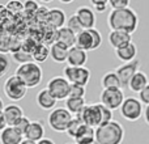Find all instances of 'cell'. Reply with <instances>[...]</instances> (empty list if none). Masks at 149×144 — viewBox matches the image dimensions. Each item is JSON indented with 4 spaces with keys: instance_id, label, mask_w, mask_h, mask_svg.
<instances>
[{
    "instance_id": "obj_50",
    "label": "cell",
    "mask_w": 149,
    "mask_h": 144,
    "mask_svg": "<svg viewBox=\"0 0 149 144\" xmlns=\"http://www.w3.org/2000/svg\"><path fill=\"white\" fill-rule=\"evenodd\" d=\"M4 108H5V106H4V101H3L1 98H0V111L4 110Z\"/></svg>"
},
{
    "instance_id": "obj_41",
    "label": "cell",
    "mask_w": 149,
    "mask_h": 144,
    "mask_svg": "<svg viewBox=\"0 0 149 144\" xmlns=\"http://www.w3.org/2000/svg\"><path fill=\"white\" fill-rule=\"evenodd\" d=\"M139 100L141 101L144 105H149V84L141 92H139Z\"/></svg>"
},
{
    "instance_id": "obj_6",
    "label": "cell",
    "mask_w": 149,
    "mask_h": 144,
    "mask_svg": "<svg viewBox=\"0 0 149 144\" xmlns=\"http://www.w3.org/2000/svg\"><path fill=\"white\" fill-rule=\"evenodd\" d=\"M119 111L126 121L136 122L144 115V103L136 97H127L122 103Z\"/></svg>"
},
{
    "instance_id": "obj_31",
    "label": "cell",
    "mask_w": 149,
    "mask_h": 144,
    "mask_svg": "<svg viewBox=\"0 0 149 144\" xmlns=\"http://www.w3.org/2000/svg\"><path fill=\"white\" fill-rule=\"evenodd\" d=\"M5 5H7V9L9 12V15L12 16L20 15L21 12H24V3H21L20 0H10Z\"/></svg>"
},
{
    "instance_id": "obj_20",
    "label": "cell",
    "mask_w": 149,
    "mask_h": 144,
    "mask_svg": "<svg viewBox=\"0 0 149 144\" xmlns=\"http://www.w3.org/2000/svg\"><path fill=\"white\" fill-rule=\"evenodd\" d=\"M74 143L76 144H92L95 142V129L88 124H82L80 131L77 132L76 138H74Z\"/></svg>"
},
{
    "instance_id": "obj_13",
    "label": "cell",
    "mask_w": 149,
    "mask_h": 144,
    "mask_svg": "<svg viewBox=\"0 0 149 144\" xmlns=\"http://www.w3.org/2000/svg\"><path fill=\"white\" fill-rule=\"evenodd\" d=\"M107 41H109V45L114 50H118L120 47L128 45L130 42H132V34L127 33V31H122V30H111L107 36Z\"/></svg>"
},
{
    "instance_id": "obj_12",
    "label": "cell",
    "mask_w": 149,
    "mask_h": 144,
    "mask_svg": "<svg viewBox=\"0 0 149 144\" xmlns=\"http://www.w3.org/2000/svg\"><path fill=\"white\" fill-rule=\"evenodd\" d=\"M74 15L79 17L80 22H81L82 28L84 29H93L95 26V22H97V18H95V12L93 8L90 7H79L76 9V13Z\"/></svg>"
},
{
    "instance_id": "obj_7",
    "label": "cell",
    "mask_w": 149,
    "mask_h": 144,
    "mask_svg": "<svg viewBox=\"0 0 149 144\" xmlns=\"http://www.w3.org/2000/svg\"><path fill=\"white\" fill-rule=\"evenodd\" d=\"M46 88L58 101H62V100L65 101L68 98V96H70L71 82L64 76H54L49 80Z\"/></svg>"
},
{
    "instance_id": "obj_23",
    "label": "cell",
    "mask_w": 149,
    "mask_h": 144,
    "mask_svg": "<svg viewBox=\"0 0 149 144\" xmlns=\"http://www.w3.org/2000/svg\"><path fill=\"white\" fill-rule=\"evenodd\" d=\"M148 84H149V80H148L147 73L143 71H137L136 73L132 76L131 81H130V84H128V88L131 92L139 93V92H141Z\"/></svg>"
},
{
    "instance_id": "obj_3",
    "label": "cell",
    "mask_w": 149,
    "mask_h": 144,
    "mask_svg": "<svg viewBox=\"0 0 149 144\" xmlns=\"http://www.w3.org/2000/svg\"><path fill=\"white\" fill-rule=\"evenodd\" d=\"M15 73L25 82L29 89L38 87L41 84L42 79H43V71H42L41 66L34 60L25 63V64H20L16 68Z\"/></svg>"
},
{
    "instance_id": "obj_45",
    "label": "cell",
    "mask_w": 149,
    "mask_h": 144,
    "mask_svg": "<svg viewBox=\"0 0 149 144\" xmlns=\"http://www.w3.org/2000/svg\"><path fill=\"white\" fill-rule=\"evenodd\" d=\"M144 121H145V123L149 126V105H145V108H144Z\"/></svg>"
},
{
    "instance_id": "obj_46",
    "label": "cell",
    "mask_w": 149,
    "mask_h": 144,
    "mask_svg": "<svg viewBox=\"0 0 149 144\" xmlns=\"http://www.w3.org/2000/svg\"><path fill=\"white\" fill-rule=\"evenodd\" d=\"M107 7H109V5H97V7H92V8L95 10V12L102 13V12H105V10L107 9Z\"/></svg>"
},
{
    "instance_id": "obj_11",
    "label": "cell",
    "mask_w": 149,
    "mask_h": 144,
    "mask_svg": "<svg viewBox=\"0 0 149 144\" xmlns=\"http://www.w3.org/2000/svg\"><path fill=\"white\" fill-rule=\"evenodd\" d=\"M140 60L139 59H135L132 60V62H128V63H123V64H120L119 67L115 68V72L116 75H118L119 80H120L122 82V88H126L128 87L130 81H131L132 76H134L135 73H136L137 71H140Z\"/></svg>"
},
{
    "instance_id": "obj_36",
    "label": "cell",
    "mask_w": 149,
    "mask_h": 144,
    "mask_svg": "<svg viewBox=\"0 0 149 144\" xmlns=\"http://www.w3.org/2000/svg\"><path fill=\"white\" fill-rule=\"evenodd\" d=\"M85 87L82 85H79V84H71V88H70V96L68 97H85Z\"/></svg>"
},
{
    "instance_id": "obj_43",
    "label": "cell",
    "mask_w": 149,
    "mask_h": 144,
    "mask_svg": "<svg viewBox=\"0 0 149 144\" xmlns=\"http://www.w3.org/2000/svg\"><path fill=\"white\" fill-rule=\"evenodd\" d=\"M92 7H97V5H109V0H89Z\"/></svg>"
},
{
    "instance_id": "obj_26",
    "label": "cell",
    "mask_w": 149,
    "mask_h": 144,
    "mask_svg": "<svg viewBox=\"0 0 149 144\" xmlns=\"http://www.w3.org/2000/svg\"><path fill=\"white\" fill-rule=\"evenodd\" d=\"M101 87L102 89H109V88H122V82L119 80L118 75L115 71H107L101 79Z\"/></svg>"
},
{
    "instance_id": "obj_32",
    "label": "cell",
    "mask_w": 149,
    "mask_h": 144,
    "mask_svg": "<svg viewBox=\"0 0 149 144\" xmlns=\"http://www.w3.org/2000/svg\"><path fill=\"white\" fill-rule=\"evenodd\" d=\"M65 26H67V28H70L71 30H73L76 34H79L81 30H84V28H82L81 22H80L79 17H77L76 15H72V16H70V17L67 18Z\"/></svg>"
},
{
    "instance_id": "obj_29",
    "label": "cell",
    "mask_w": 149,
    "mask_h": 144,
    "mask_svg": "<svg viewBox=\"0 0 149 144\" xmlns=\"http://www.w3.org/2000/svg\"><path fill=\"white\" fill-rule=\"evenodd\" d=\"M12 58L18 66L25 64V63H29V62H33V54L29 51H25L24 49H20L18 51L12 52Z\"/></svg>"
},
{
    "instance_id": "obj_39",
    "label": "cell",
    "mask_w": 149,
    "mask_h": 144,
    "mask_svg": "<svg viewBox=\"0 0 149 144\" xmlns=\"http://www.w3.org/2000/svg\"><path fill=\"white\" fill-rule=\"evenodd\" d=\"M109 7L111 9H123L130 7V0H109Z\"/></svg>"
},
{
    "instance_id": "obj_27",
    "label": "cell",
    "mask_w": 149,
    "mask_h": 144,
    "mask_svg": "<svg viewBox=\"0 0 149 144\" xmlns=\"http://www.w3.org/2000/svg\"><path fill=\"white\" fill-rule=\"evenodd\" d=\"M86 106V101H85V97H68L65 100V108L73 114H79L82 109Z\"/></svg>"
},
{
    "instance_id": "obj_22",
    "label": "cell",
    "mask_w": 149,
    "mask_h": 144,
    "mask_svg": "<svg viewBox=\"0 0 149 144\" xmlns=\"http://www.w3.org/2000/svg\"><path fill=\"white\" fill-rule=\"evenodd\" d=\"M45 134H46V130H45V126L42 122L39 121H31L30 126H29L28 131L24 136L26 139H30L34 140V142H39L41 139L45 138Z\"/></svg>"
},
{
    "instance_id": "obj_8",
    "label": "cell",
    "mask_w": 149,
    "mask_h": 144,
    "mask_svg": "<svg viewBox=\"0 0 149 144\" xmlns=\"http://www.w3.org/2000/svg\"><path fill=\"white\" fill-rule=\"evenodd\" d=\"M101 103L110 108L111 110L120 109L123 101L126 100L124 92L122 88H109V89H102L101 92Z\"/></svg>"
},
{
    "instance_id": "obj_4",
    "label": "cell",
    "mask_w": 149,
    "mask_h": 144,
    "mask_svg": "<svg viewBox=\"0 0 149 144\" xmlns=\"http://www.w3.org/2000/svg\"><path fill=\"white\" fill-rule=\"evenodd\" d=\"M73 114L67 108H55L50 111L47 117V123L50 129L55 132H67L71 121L73 119Z\"/></svg>"
},
{
    "instance_id": "obj_28",
    "label": "cell",
    "mask_w": 149,
    "mask_h": 144,
    "mask_svg": "<svg viewBox=\"0 0 149 144\" xmlns=\"http://www.w3.org/2000/svg\"><path fill=\"white\" fill-rule=\"evenodd\" d=\"M33 54V60L37 63H45L50 57V47L45 43H38L34 49Z\"/></svg>"
},
{
    "instance_id": "obj_52",
    "label": "cell",
    "mask_w": 149,
    "mask_h": 144,
    "mask_svg": "<svg viewBox=\"0 0 149 144\" xmlns=\"http://www.w3.org/2000/svg\"><path fill=\"white\" fill-rule=\"evenodd\" d=\"M65 144H76V143H65Z\"/></svg>"
},
{
    "instance_id": "obj_19",
    "label": "cell",
    "mask_w": 149,
    "mask_h": 144,
    "mask_svg": "<svg viewBox=\"0 0 149 144\" xmlns=\"http://www.w3.org/2000/svg\"><path fill=\"white\" fill-rule=\"evenodd\" d=\"M115 57L123 63L132 62V60H135L137 57V46L134 42H130L126 46L115 50Z\"/></svg>"
},
{
    "instance_id": "obj_33",
    "label": "cell",
    "mask_w": 149,
    "mask_h": 144,
    "mask_svg": "<svg viewBox=\"0 0 149 144\" xmlns=\"http://www.w3.org/2000/svg\"><path fill=\"white\" fill-rule=\"evenodd\" d=\"M100 105V110H101V117H102V123L101 124H103V123H109V122H111V121H114V114H113V111L114 110H111L110 108H107V106H105L103 103H98ZM100 124V126H101Z\"/></svg>"
},
{
    "instance_id": "obj_42",
    "label": "cell",
    "mask_w": 149,
    "mask_h": 144,
    "mask_svg": "<svg viewBox=\"0 0 149 144\" xmlns=\"http://www.w3.org/2000/svg\"><path fill=\"white\" fill-rule=\"evenodd\" d=\"M8 16H9V12H8V9H7V5L0 4V20H4Z\"/></svg>"
},
{
    "instance_id": "obj_48",
    "label": "cell",
    "mask_w": 149,
    "mask_h": 144,
    "mask_svg": "<svg viewBox=\"0 0 149 144\" xmlns=\"http://www.w3.org/2000/svg\"><path fill=\"white\" fill-rule=\"evenodd\" d=\"M21 144H38V143L34 142V140H30V139H26V138H24V140L21 142Z\"/></svg>"
},
{
    "instance_id": "obj_18",
    "label": "cell",
    "mask_w": 149,
    "mask_h": 144,
    "mask_svg": "<svg viewBox=\"0 0 149 144\" xmlns=\"http://www.w3.org/2000/svg\"><path fill=\"white\" fill-rule=\"evenodd\" d=\"M68 52H70V47L59 41L50 46V57L55 63H65L68 59Z\"/></svg>"
},
{
    "instance_id": "obj_47",
    "label": "cell",
    "mask_w": 149,
    "mask_h": 144,
    "mask_svg": "<svg viewBox=\"0 0 149 144\" xmlns=\"http://www.w3.org/2000/svg\"><path fill=\"white\" fill-rule=\"evenodd\" d=\"M38 144H55V142L52 139H50V138H43V139H41L39 142H37Z\"/></svg>"
},
{
    "instance_id": "obj_37",
    "label": "cell",
    "mask_w": 149,
    "mask_h": 144,
    "mask_svg": "<svg viewBox=\"0 0 149 144\" xmlns=\"http://www.w3.org/2000/svg\"><path fill=\"white\" fill-rule=\"evenodd\" d=\"M9 67H10V63H9L8 57L4 54V52H0V79L7 73L8 70H9Z\"/></svg>"
},
{
    "instance_id": "obj_9",
    "label": "cell",
    "mask_w": 149,
    "mask_h": 144,
    "mask_svg": "<svg viewBox=\"0 0 149 144\" xmlns=\"http://www.w3.org/2000/svg\"><path fill=\"white\" fill-rule=\"evenodd\" d=\"M74 117L80 118L84 124L92 126L97 129L101 123H102V117H101V110L98 103H92V105H86L79 114Z\"/></svg>"
},
{
    "instance_id": "obj_34",
    "label": "cell",
    "mask_w": 149,
    "mask_h": 144,
    "mask_svg": "<svg viewBox=\"0 0 149 144\" xmlns=\"http://www.w3.org/2000/svg\"><path fill=\"white\" fill-rule=\"evenodd\" d=\"M39 8L41 7H39L38 1H36V0H26V1L24 3V12H25L28 16L37 15Z\"/></svg>"
},
{
    "instance_id": "obj_35",
    "label": "cell",
    "mask_w": 149,
    "mask_h": 144,
    "mask_svg": "<svg viewBox=\"0 0 149 144\" xmlns=\"http://www.w3.org/2000/svg\"><path fill=\"white\" fill-rule=\"evenodd\" d=\"M30 123H31L30 119H29L28 117L24 115V117H21V118L18 119V121L16 122V123L13 124V126H15L16 129H17L22 135H25V134H26V131H28V129H29V126H30ZM24 138H25V136H24Z\"/></svg>"
},
{
    "instance_id": "obj_44",
    "label": "cell",
    "mask_w": 149,
    "mask_h": 144,
    "mask_svg": "<svg viewBox=\"0 0 149 144\" xmlns=\"http://www.w3.org/2000/svg\"><path fill=\"white\" fill-rule=\"evenodd\" d=\"M7 126H8V123H7V121H5L4 114H3V111H0V132H1Z\"/></svg>"
},
{
    "instance_id": "obj_51",
    "label": "cell",
    "mask_w": 149,
    "mask_h": 144,
    "mask_svg": "<svg viewBox=\"0 0 149 144\" xmlns=\"http://www.w3.org/2000/svg\"><path fill=\"white\" fill-rule=\"evenodd\" d=\"M39 1H42V3H51L52 0H39Z\"/></svg>"
},
{
    "instance_id": "obj_2",
    "label": "cell",
    "mask_w": 149,
    "mask_h": 144,
    "mask_svg": "<svg viewBox=\"0 0 149 144\" xmlns=\"http://www.w3.org/2000/svg\"><path fill=\"white\" fill-rule=\"evenodd\" d=\"M124 129L118 121L103 123L95 129V142L100 144H122Z\"/></svg>"
},
{
    "instance_id": "obj_40",
    "label": "cell",
    "mask_w": 149,
    "mask_h": 144,
    "mask_svg": "<svg viewBox=\"0 0 149 144\" xmlns=\"http://www.w3.org/2000/svg\"><path fill=\"white\" fill-rule=\"evenodd\" d=\"M89 30H90V33H92V36H93V41H94V50H97L98 47L102 45V34H101L95 28L89 29Z\"/></svg>"
},
{
    "instance_id": "obj_21",
    "label": "cell",
    "mask_w": 149,
    "mask_h": 144,
    "mask_svg": "<svg viewBox=\"0 0 149 144\" xmlns=\"http://www.w3.org/2000/svg\"><path fill=\"white\" fill-rule=\"evenodd\" d=\"M3 114H4V117H5V121H7L8 126H13L21 117H24V110L21 106L10 103V105H7L4 108Z\"/></svg>"
},
{
    "instance_id": "obj_17",
    "label": "cell",
    "mask_w": 149,
    "mask_h": 144,
    "mask_svg": "<svg viewBox=\"0 0 149 144\" xmlns=\"http://www.w3.org/2000/svg\"><path fill=\"white\" fill-rule=\"evenodd\" d=\"M56 98L50 93V90L47 88H43L38 92L36 97V102L42 110H52L56 105Z\"/></svg>"
},
{
    "instance_id": "obj_30",
    "label": "cell",
    "mask_w": 149,
    "mask_h": 144,
    "mask_svg": "<svg viewBox=\"0 0 149 144\" xmlns=\"http://www.w3.org/2000/svg\"><path fill=\"white\" fill-rule=\"evenodd\" d=\"M82 121L80 118H77V117H73V119L71 121V123H70V126H68V129H67V132L65 134L68 135L70 138H72V139H74L76 138V135H77V132L80 131V129L82 127Z\"/></svg>"
},
{
    "instance_id": "obj_25",
    "label": "cell",
    "mask_w": 149,
    "mask_h": 144,
    "mask_svg": "<svg viewBox=\"0 0 149 144\" xmlns=\"http://www.w3.org/2000/svg\"><path fill=\"white\" fill-rule=\"evenodd\" d=\"M76 38H77V34L73 30H71L70 28H67V26H63V28L58 29V41L64 43L70 49L76 46Z\"/></svg>"
},
{
    "instance_id": "obj_10",
    "label": "cell",
    "mask_w": 149,
    "mask_h": 144,
    "mask_svg": "<svg viewBox=\"0 0 149 144\" xmlns=\"http://www.w3.org/2000/svg\"><path fill=\"white\" fill-rule=\"evenodd\" d=\"M64 77L71 82V84H79L82 87H86L90 79V71L89 68L84 67H72V66H67L64 67Z\"/></svg>"
},
{
    "instance_id": "obj_24",
    "label": "cell",
    "mask_w": 149,
    "mask_h": 144,
    "mask_svg": "<svg viewBox=\"0 0 149 144\" xmlns=\"http://www.w3.org/2000/svg\"><path fill=\"white\" fill-rule=\"evenodd\" d=\"M76 46L81 47L85 51H93L94 50V41H93V36L89 29H84L77 34Z\"/></svg>"
},
{
    "instance_id": "obj_53",
    "label": "cell",
    "mask_w": 149,
    "mask_h": 144,
    "mask_svg": "<svg viewBox=\"0 0 149 144\" xmlns=\"http://www.w3.org/2000/svg\"><path fill=\"white\" fill-rule=\"evenodd\" d=\"M92 144H100V143H97V142H94V143H92Z\"/></svg>"
},
{
    "instance_id": "obj_14",
    "label": "cell",
    "mask_w": 149,
    "mask_h": 144,
    "mask_svg": "<svg viewBox=\"0 0 149 144\" xmlns=\"http://www.w3.org/2000/svg\"><path fill=\"white\" fill-rule=\"evenodd\" d=\"M46 22L50 25L52 29H60L65 26L67 22V16H65L64 10L60 8H51L49 9V15H47Z\"/></svg>"
},
{
    "instance_id": "obj_1",
    "label": "cell",
    "mask_w": 149,
    "mask_h": 144,
    "mask_svg": "<svg viewBox=\"0 0 149 144\" xmlns=\"http://www.w3.org/2000/svg\"><path fill=\"white\" fill-rule=\"evenodd\" d=\"M107 25L111 30H122L132 34L139 26V16L132 8L111 9L107 16Z\"/></svg>"
},
{
    "instance_id": "obj_38",
    "label": "cell",
    "mask_w": 149,
    "mask_h": 144,
    "mask_svg": "<svg viewBox=\"0 0 149 144\" xmlns=\"http://www.w3.org/2000/svg\"><path fill=\"white\" fill-rule=\"evenodd\" d=\"M10 39L7 34H0V52H10Z\"/></svg>"
},
{
    "instance_id": "obj_16",
    "label": "cell",
    "mask_w": 149,
    "mask_h": 144,
    "mask_svg": "<svg viewBox=\"0 0 149 144\" xmlns=\"http://www.w3.org/2000/svg\"><path fill=\"white\" fill-rule=\"evenodd\" d=\"M24 135L15 126H7L0 132V144H21Z\"/></svg>"
},
{
    "instance_id": "obj_49",
    "label": "cell",
    "mask_w": 149,
    "mask_h": 144,
    "mask_svg": "<svg viewBox=\"0 0 149 144\" xmlns=\"http://www.w3.org/2000/svg\"><path fill=\"white\" fill-rule=\"evenodd\" d=\"M62 4H71V3H73L74 0H59Z\"/></svg>"
},
{
    "instance_id": "obj_5",
    "label": "cell",
    "mask_w": 149,
    "mask_h": 144,
    "mask_svg": "<svg viewBox=\"0 0 149 144\" xmlns=\"http://www.w3.org/2000/svg\"><path fill=\"white\" fill-rule=\"evenodd\" d=\"M28 89L29 88L26 87V84L16 73L8 77L4 81V85H3V90H4L5 97L10 101H15V102L22 100L26 96Z\"/></svg>"
},
{
    "instance_id": "obj_15",
    "label": "cell",
    "mask_w": 149,
    "mask_h": 144,
    "mask_svg": "<svg viewBox=\"0 0 149 144\" xmlns=\"http://www.w3.org/2000/svg\"><path fill=\"white\" fill-rule=\"evenodd\" d=\"M86 60H88V54L81 47L73 46L70 49L68 59H67L68 66H72V67H84L86 64Z\"/></svg>"
}]
</instances>
